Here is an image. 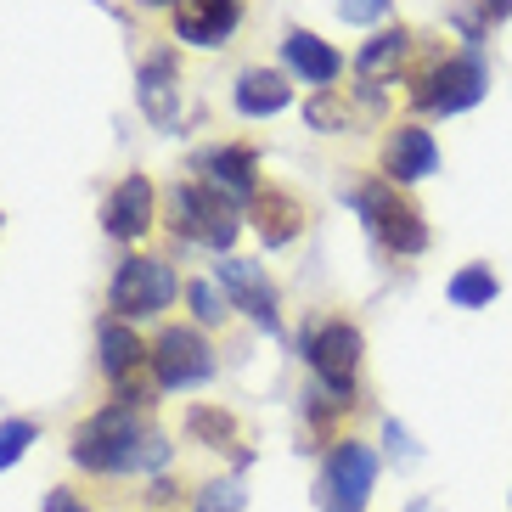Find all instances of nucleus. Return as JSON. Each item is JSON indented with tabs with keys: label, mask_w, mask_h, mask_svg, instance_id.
<instances>
[{
	"label": "nucleus",
	"mask_w": 512,
	"mask_h": 512,
	"mask_svg": "<svg viewBox=\"0 0 512 512\" xmlns=\"http://www.w3.org/2000/svg\"><path fill=\"white\" fill-rule=\"evenodd\" d=\"M74 456L79 467H91V473H130V467H164L169 462V439L158 428H141L136 406H102L91 422H79L74 428Z\"/></svg>",
	"instance_id": "1"
},
{
	"label": "nucleus",
	"mask_w": 512,
	"mask_h": 512,
	"mask_svg": "<svg viewBox=\"0 0 512 512\" xmlns=\"http://www.w3.org/2000/svg\"><path fill=\"white\" fill-rule=\"evenodd\" d=\"M349 203H355V214L366 220V231H372L377 248H389V254H422V248H428L422 209L394 181L372 175V181H361L355 192H349Z\"/></svg>",
	"instance_id": "2"
},
{
	"label": "nucleus",
	"mask_w": 512,
	"mask_h": 512,
	"mask_svg": "<svg viewBox=\"0 0 512 512\" xmlns=\"http://www.w3.org/2000/svg\"><path fill=\"white\" fill-rule=\"evenodd\" d=\"M490 91V68H484L479 51H456V57H439L434 68H422L417 85H411V102L422 113H467L473 102H484Z\"/></svg>",
	"instance_id": "3"
},
{
	"label": "nucleus",
	"mask_w": 512,
	"mask_h": 512,
	"mask_svg": "<svg viewBox=\"0 0 512 512\" xmlns=\"http://www.w3.org/2000/svg\"><path fill=\"white\" fill-rule=\"evenodd\" d=\"M181 293V282H175V271H169L164 259L152 254H136L124 259L119 271H113V282H107V304H113V321H147L158 316L169 299Z\"/></svg>",
	"instance_id": "4"
},
{
	"label": "nucleus",
	"mask_w": 512,
	"mask_h": 512,
	"mask_svg": "<svg viewBox=\"0 0 512 512\" xmlns=\"http://www.w3.org/2000/svg\"><path fill=\"white\" fill-rule=\"evenodd\" d=\"M169 226L181 231L186 242H203V248H231L237 242V209H231L220 192H209L203 181H181L169 186Z\"/></svg>",
	"instance_id": "5"
},
{
	"label": "nucleus",
	"mask_w": 512,
	"mask_h": 512,
	"mask_svg": "<svg viewBox=\"0 0 512 512\" xmlns=\"http://www.w3.org/2000/svg\"><path fill=\"white\" fill-rule=\"evenodd\" d=\"M361 349L366 344H361V332H355V321H321V327L304 338V361H310L321 389L349 400L355 377H361Z\"/></svg>",
	"instance_id": "6"
},
{
	"label": "nucleus",
	"mask_w": 512,
	"mask_h": 512,
	"mask_svg": "<svg viewBox=\"0 0 512 512\" xmlns=\"http://www.w3.org/2000/svg\"><path fill=\"white\" fill-rule=\"evenodd\" d=\"M377 484V456L361 439H344L327 451V467H321V507L327 512H366Z\"/></svg>",
	"instance_id": "7"
},
{
	"label": "nucleus",
	"mask_w": 512,
	"mask_h": 512,
	"mask_svg": "<svg viewBox=\"0 0 512 512\" xmlns=\"http://www.w3.org/2000/svg\"><path fill=\"white\" fill-rule=\"evenodd\" d=\"M152 383L158 389H197L214 377V349L197 327H164L152 344Z\"/></svg>",
	"instance_id": "8"
},
{
	"label": "nucleus",
	"mask_w": 512,
	"mask_h": 512,
	"mask_svg": "<svg viewBox=\"0 0 512 512\" xmlns=\"http://www.w3.org/2000/svg\"><path fill=\"white\" fill-rule=\"evenodd\" d=\"M220 293L231 299V310L254 321L265 332H282V316H276V287L265 276V265H248V259H220Z\"/></svg>",
	"instance_id": "9"
},
{
	"label": "nucleus",
	"mask_w": 512,
	"mask_h": 512,
	"mask_svg": "<svg viewBox=\"0 0 512 512\" xmlns=\"http://www.w3.org/2000/svg\"><path fill=\"white\" fill-rule=\"evenodd\" d=\"M192 169L226 203H254V192H259V152L254 147H209L192 158Z\"/></svg>",
	"instance_id": "10"
},
{
	"label": "nucleus",
	"mask_w": 512,
	"mask_h": 512,
	"mask_svg": "<svg viewBox=\"0 0 512 512\" xmlns=\"http://www.w3.org/2000/svg\"><path fill=\"white\" fill-rule=\"evenodd\" d=\"M152 209H158V197H152V181L147 175H124L102 203V231L119 242H136L152 231Z\"/></svg>",
	"instance_id": "11"
},
{
	"label": "nucleus",
	"mask_w": 512,
	"mask_h": 512,
	"mask_svg": "<svg viewBox=\"0 0 512 512\" xmlns=\"http://www.w3.org/2000/svg\"><path fill=\"white\" fill-rule=\"evenodd\" d=\"M434 169H439V141L428 130H417V124L389 130V141H383V181L411 186V181H428Z\"/></svg>",
	"instance_id": "12"
},
{
	"label": "nucleus",
	"mask_w": 512,
	"mask_h": 512,
	"mask_svg": "<svg viewBox=\"0 0 512 512\" xmlns=\"http://www.w3.org/2000/svg\"><path fill=\"white\" fill-rule=\"evenodd\" d=\"M181 68H175V51H152L147 62L136 68V102L141 113H147L158 130H169L175 124V113H181Z\"/></svg>",
	"instance_id": "13"
},
{
	"label": "nucleus",
	"mask_w": 512,
	"mask_h": 512,
	"mask_svg": "<svg viewBox=\"0 0 512 512\" xmlns=\"http://www.w3.org/2000/svg\"><path fill=\"white\" fill-rule=\"evenodd\" d=\"M242 23V0H175V34L186 46H226Z\"/></svg>",
	"instance_id": "14"
},
{
	"label": "nucleus",
	"mask_w": 512,
	"mask_h": 512,
	"mask_svg": "<svg viewBox=\"0 0 512 512\" xmlns=\"http://www.w3.org/2000/svg\"><path fill=\"white\" fill-rule=\"evenodd\" d=\"M248 209H254V231H259V242H265V248H287V242L304 231V220H310V214H304V203L293 192H282V186H259Z\"/></svg>",
	"instance_id": "15"
},
{
	"label": "nucleus",
	"mask_w": 512,
	"mask_h": 512,
	"mask_svg": "<svg viewBox=\"0 0 512 512\" xmlns=\"http://www.w3.org/2000/svg\"><path fill=\"white\" fill-rule=\"evenodd\" d=\"M282 62L293 68L299 79H310V85H321V91H332V79L344 74V57L321 40V34H310V29H293L282 40Z\"/></svg>",
	"instance_id": "16"
},
{
	"label": "nucleus",
	"mask_w": 512,
	"mask_h": 512,
	"mask_svg": "<svg viewBox=\"0 0 512 512\" xmlns=\"http://www.w3.org/2000/svg\"><path fill=\"white\" fill-rule=\"evenodd\" d=\"M287 102H293L287 74H276V68H242V79H237V113L242 119H271Z\"/></svg>",
	"instance_id": "17"
},
{
	"label": "nucleus",
	"mask_w": 512,
	"mask_h": 512,
	"mask_svg": "<svg viewBox=\"0 0 512 512\" xmlns=\"http://www.w3.org/2000/svg\"><path fill=\"white\" fill-rule=\"evenodd\" d=\"M96 349H102V372L113 377V383L136 377L141 361H147V349H141V338L130 332V321H113V316L96 327Z\"/></svg>",
	"instance_id": "18"
},
{
	"label": "nucleus",
	"mask_w": 512,
	"mask_h": 512,
	"mask_svg": "<svg viewBox=\"0 0 512 512\" xmlns=\"http://www.w3.org/2000/svg\"><path fill=\"white\" fill-rule=\"evenodd\" d=\"M406 51H411V29H383V34H372V40L355 51V74L372 79V85H383V79L400 74Z\"/></svg>",
	"instance_id": "19"
},
{
	"label": "nucleus",
	"mask_w": 512,
	"mask_h": 512,
	"mask_svg": "<svg viewBox=\"0 0 512 512\" xmlns=\"http://www.w3.org/2000/svg\"><path fill=\"white\" fill-rule=\"evenodd\" d=\"M355 102L349 96H338V91H316L310 102H304V124L310 130H321V136H344V130H355Z\"/></svg>",
	"instance_id": "20"
},
{
	"label": "nucleus",
	"mask_w": 512,
	"mask_h": 512,
	"mask_svg": "<svg viewBox=\"0 0 512 512\" xmlns=\"http://www.w3.org/2000/svg\"><path fill=\"white\" fill-rule=\"evenodd\" d=\"M445 293H451L456 310H484V304L501 293V282H496V271H490V265H462V271L445 282Z\"/></svg>",
	"instance_id": "21"
},
{
	"label": "nucleus",
	"mask_w": 512,
	"mask_h": 512,
	"mask_svg": "<svg viewBox=\"0 0 512 512\" xmlns=\"http://www.w3.org/2000/svg\"><path fill=\"white\" fill-rule=\"evenodd\" d=\"M186 434L214 445V451H226V445H237V417L231 411H214V406H192L186 411Z\"/></svg>",
	"instance_id": "22"
},
{
	"label": "nucleus",
	"mask_w": 512,
	"mask_h": 512,
	"mask_svg": "<svg viewBox=\"0 0 512 512\" xmlns=\"http://www.w3.org/2000/svg\"><path fill=\"white\" fill-rule=\"evenodd\" d=\"M34 439H40V428H34L29 417H6V422H0V473H6L17 456L29 451Z\"/></svg>",
	"instance_id": "23"
},
{
	"label": "nucleus",
	"mask_w": 512,
	"mask_h": 512,
	"mask_svg": "<svg viewBox=\"0 0 512 512\" xmlns=\"http://www.w3.org/2000/svg\"><path fill=\"white\" fill-rule=\"evenodd\" d=\"M242 507H248V496H242L237 479H214L197 490V512H242Z\"/></svg>",
	"instance_id": "24"
},
{
	"label": "nucleus",
	"mask_w": 512,
	"mask_h": 512,
	"mask_svg": "<svg viewBox=\"0 0 512 512\" xmlns=\"http://www.w3.org/2000/svg\"><path fill=\"white\" fill-rule=\"evenodd\" d=\"M186 304H192V316L203 321V327H214V321H226V293H214V282H192L186 287Z\"/></svg>",
	"instance_id": "25"
},
{
	"label": "nucleus",
	"mask_w": 512,
	"mask_h": 512,
	"mask_svg": "<svg viewBox=\"0 0 512 512\" xmlns=\"http://www.w3.org/2000/svg\"><path fill=\"white\" fill-rule=\"evenodd\" d=\"M332 6H338V17H344V23H355V29H366V23H377V17L389 12L394 0H332Z\"/></svg>",
	"instance_id": "26"
},
{
	"label": "nucleus",
	"mask_w": 512,
	"mask_h": 512,
	"mask_svg": "<svg viewBox=\"0 0 512 512\" xmlns=\"http://www.w3.org/2000/svg\"><path fill=\"white\" fill-rule=\"evenodd\" d=\"M46 512H85V501H79L74 490H51V496H46Z\"/></svg>",
	"instance_id": "27"
},
{
	"label": "nucleus",
	"mask_w": 512,
	"mask_h": 512,
	"mask_svg": "<svg viewBox=\"0 0 512 512\" xmlns=\"http://www.w3.org/2000/svg\"><path fill=\"white\" fill-rule=\"evenodd\" d=\"M383 434H389L394 456H406V462H411V456H417V451H411V434H406V428H400V422H389V428H383Z\"/></svg>",
	"instance_id": "28"
},
{
	"label": "nucleus",
	"mask_w": 512,
	"mask_h": 512,
	"mask_svg": "<svg viewBox=\"0 0 512 512\" xmlns=\"http://www.w3.org/2000/svg\"><path fill=\"white\" fill-rule=\"evenodd\" d=\"M479 12L490 17V23H501V17H512V0H479Z\"/></svg>",
	"instance_id": "29"
},
{
	"label": "nucleus",
	"mask_w": 512,
	"mask_h": 512,
	"mask_svg": "<svg viewBox=\"0 0 512 512\" xmlns=\"http://www.w3.org/2000/svg\"><path fill=\"white\" fill-rule=\"evenodd\" d=\"M411 512H422V507H411Z\"/></svg>",
	"instance_id": "30"
},
{
	"label": "nucleus",
	"mask_w": 512,
	"mask_h": 512,
	"mask_svg": "<svg viewBox=\"0 0 512 512\" xmlns=\"http://www.w3.org/2000/svg\"><path fill=\"white\" fill-rule=\"evenodd\" d=\"M321 512H327V507H321Z\"/></svg>",
	"instance_id": "31"
}]
</instances>
